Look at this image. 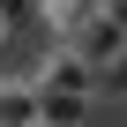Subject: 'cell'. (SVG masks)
Segmentation results:
<instances>
[{
	"instance_id": "cell-2",
	"label": "cell",
	"mask_w": 127,
	"mask_h": 127,
	"mask_svg": "<svg viewBox=\"0 0 127 127\" xmlns=\"http://www.w3.org/2000/svg\"><path fill=\"white\" fill-rule=\"evenodd\" d=\"M37 90H45V97H97V67L75 60L67 45H52V60L37 67Z\"/></svg>"
},
{
	"instance_id": "cell-6",
	"label": "cell",
	"mask_w": 127,
	"mask_h": 127,
	"mask_svg": "<svg viewBox=\"0 0 127 127\" xmlns=\"http://www.w3.org/2000/svg\"><path fill=\"white\" fill-rule=\"evenodd\" d=\"M30 8H37V0H0V15H8V23H23Z\"/></svg>"
},
{
	"instance_id": "cell-5",
	"label": "cell",
	"mask_w": 127,
	"mask_h": 127,
	"mask_svg": "<svg viewBox=\"0 0 127 127\" xmlns=\"http://www.w3.org/2000/svg\"><path fill=\"white\" fill-rule=\"evenodd\" d=\"M97 97H127V45H120L105 67H97Z\"/></svg>"
},
{
	"instance_id": "cell-1",
	"label": "cell",
	"mask_w": 127,
	"mask_h": 127,
	"mask_svg": "<svg viewBox=\"0 0 127 127\" xmlns=\"http://www.w3.org/2000/svg\"><path fill=\"white\" fill-rule=\"evenodd\" d=\"M60 45H67L75 60H90V67H105V60H112V52L127 45V30H120V23L105 15V8H82V15L67 23V30H60Z\"/></svg>"
},
{
	"instance_id": "cell-3",
	"label": "cell",
	"mask_w": 127,
	"mask_h": 127,
	"mask_svg": "<svg viewBox=\"0 0 127 127\" xmlns=\"http://www.w3.org/2000/svg\"><path fill=\"white\" fill-rule=\"evenodd\" d=\"M0 127H37V75H0Z\"/></svg>"
},
{
	"instance_id": "cell-8",
	"label": "cell",
	"mask_w": 127,
	"mask_h": 127,
	"mask_svg": "<svg viewBox=\"0 0 127 127\" xmlns=\"http://www.w3.org/2000/svg\"><path fill=\"white\" fill-rule=\"evenodd\" d=\"M8 30H15V23H8V15H0V45H8Z\"/></svg>"
},
{
	"instance_id": "cell-9",
	"label": "cell",
	"mask_w": 127,
	"mask_h": 127,
	"mask_svg": "<svg viewBox=\"0 0 127 127\" xmlns=\"http://www.w3.org/2000/svg\"><path fill=\"white\" fill-rule=\"evenodd\" d=\"M37 127H60V120H37Z\"/></svg>"
},
{
	"instance_id": "cell-4",
	"label": "cell",
	"mask_w": 127,
	"mask_h": 127,
	"mask_svg": "<svg viewBox=\"0 0 127 127\" xmlns=\"http://www.w3.org/2000/svg\"><path fill=\"white\" fill-rule=\"evenodd\" d=\"M82 112H90V97H45V90H37V120H60V127H82Z\"/></svg>"
},
{
	"instance_id": "cell-7",
	"label": "cell",
	"mask_w": 127,
	"mask_h": 127,
	"mask_svg": "<svg viewBox=\"0 0 127 127\" xmlns=\"http://www.w3.org/2000/svg\"><path fill=\"white\" fill-rule=\"evenodd\" d=\"M97 8H105V15L120 23V30H127V0H97Z\"/></svg>"
}]
</instances>
